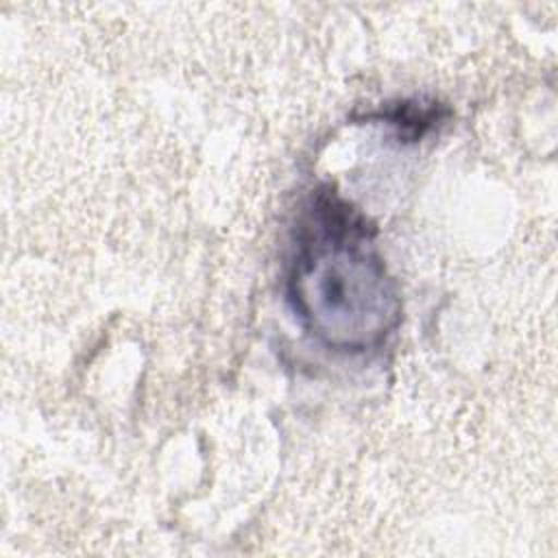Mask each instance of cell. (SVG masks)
Instances as JSON below:
<instances>
[{"label":"cell","mask_w":558,"mask_h":558,"mask_svg":"<svg viewBox=\"0 0 558 558\" xmlns=\"http://www.w3.org/2000/svg\"><path fill=\"white\" fill-rule=\"evenodd\" d=\"M288 301L303 327L336 351H368L397 325L399 299L373 229L331 192H318L301 216Z\"/></svg>","instance_id":"obj_1"}]
</instances>
